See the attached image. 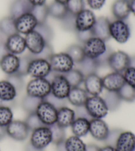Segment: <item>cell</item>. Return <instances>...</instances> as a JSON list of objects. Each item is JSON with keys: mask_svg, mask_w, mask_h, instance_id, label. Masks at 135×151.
<instances>
[{"mask_svg": "<svg viewBox=\"0 0 135 151\" xmlns=\"http://www.w3.org/2000/svg\"><path fill=\"white\" fill-rule=\"evenodd\" d=\"M26 95L44 99L51 93V83L46 78H34L26 87Z\"/></svg>", "mask_w": 135, "mask_h": 151, "instance_id": "obj_1", "label": "cell"}, {"mask_svg": "<svg viewBox=\"0 0 135 151\" xmlns=\"http://www.w3.org/2000/svg\"><path fill=\"white\" fill-rule=\"evenodd\" d=\"M85 107L92 119H103L109 112L104 98L99 96H88Z\"/></svg>", "mask_w": 135, "mask_h": 151, "instance_id": "obj_2", "label": "cell"}, {"mask_svg": "<svg viewBox=\"0 0 135 151\" xmlns=\"http://www.w3.org/2000/svg\"><path fill=\"white\" fill-rule=\"evenodd\" d=\"M48 60L52 70L56 73L65 74L74 68L75 63L66 52L53 54Z\"/></svg>", "mask_w": 135, "mask_h": 151, "instance_id": "obj_3", "label": "cell"}, {"mask_svg": "<svg viewBox=\"0 0 135 151\" xmlns=\"http://www.w3.org/2000/svg\"><path fill=\"white\" fill-rule=\"evenodd\" d=\"M82 48L86 57L95 60L103 55L109 48L106 41L96 37H91L83 43Z\"/></svg>", "mask_w": 135, "mask_h": 151, "instance_id": "obj_4", "label": "cell"}, {"mask_svg": "<svg viewBox=\"0 0 135 151\" xmlns=\"http://www.w3.org/2000/svg\"><path fill=\"white\" fill-rule=\"evenodd\" d=\"M109 33L111 38H113L116 42L124 44L131 37V29L125 20L115 19L112 22L110 21Z\"/></svg>", "mask_w": 135, "mask_h": 151, "instance_id": "obj_5", "label": "cell"}, {"mask_svg": "<svg viewBox=\"0 0 135 151\" xmlns=\"http://www.w3.org/2000/svg\"><path fill=\"white\" fill-rule=\"evenodd\" d=\"M52 71L49 60L32 56L27 70V74L34 78H45Z\"/></svg>", "mask_w": 135, "mask_h": 151, "instance_id": "obj_6", "label": "cell"}, {"mask_svg": "<svg viewBox=\"0 0 135 151\" xmlns=\"http://www.w3.org/2000/svg\"><path fill=\"white\" fill-rule=\"evenodd\" d=\"M30 143L38 149H44L52 142V134L50 127L42 126L32 131Z\"/></svg>", "mask_w": 135, "mask_h": 151, "instance_id": "obj_7", "label": "cell"}, {"mask_svg": "<svg viewBox=\"0 0 135 151\" xmlns=\"http://www.w3.org/2000/svg\"><path fill=\"white\" fill-rule=\"evenodd\" d=\"M35 113L45 126L50 127L57 122L58 109L45 99L39 104Z\"/></svg>", "mask_w": 135, "mask_h": 151, "instance_id": "obj_8", "label": "cell"}, {"mask_svg": "<svg viewBox=\"0 0 135 151\" xmlns=\"http://www.w3.org/2000/svg\"><path fill=\"white\" fill-rule=\"evenodd\" d=\"M50 83L51 93L53 96L61 99L67 98L71 86L63 74L56 73Z\"/></svg>", "mask_w": 135, "mask_h": 151, "instance_id": "obj_9", "label": "cell"}, {"mask_svg": "<svg viewBox=\"0 0 135 151\" xmlns=\"http://www.w3.org/2000/svg\"><path fill=\"white\" fill-rule=\"evenodd\" d=\"M131 56L128 54L121 50L112 52L109 56L107 66L113 72H123L130 66Z\"/></svg>", "mask_w": 135, "mask_h": 151, "instance_id": "obj_10", "label": "cell"}, {"mask_svg": "<svg viewBox=\"0 0 135 151\" xmlns=\"http://www.w3.org/2000/svg\"><path fill=\"white\" fill-rule=\"evenodd\" d=\"M25 39L26 48L32 56L38 55L48 44L42 35L36 30L26 35Z\"/></svg>", "mask_w": 135, "mask_h": 151, "instance_id": "obj_11", "label": "cell"}, {"mask_svg": "<svg viewBox=\"0 0 135 151\" xmlns=\"http://www.w3.org/2000/svg\"><path fill=\"white\" fill-rule=\"evenodd\" d=\"M96 21V16L92 11L84 9L75 15V31H86L92 30Z\"/></svg>", "mask_w": 135, "mask_h": 151, "instance_id": "obj_12", "label": "cell"}, {"mask_svg": "<svg viewBox=\"0 0 135 151\" xmlns=\"http://www.w3.org/2000/svg\"><path fill=\"white\" fill-rule=\"evenodd\" d=\"M30 129L25 121L13 120L6 127L7 134L17 141H24L29 135Z\"/></svg>", "mask_w": 135, "mask_h": 151, "instance_id": "obj_13", "label": "cell"}, {"mask_svg": "<svg viewBox=\"0 0 135 151\" xmlns=\"http://www.w3.org/2000/svg\"><path fill=\"white\" fill-rule=\"evenodd\" d=\"M38 23L31 12L26 13L15 19L16 30L21 35H27L34 31Z\"/></svg>", "mask_w": 135, "mask_h": 151, "instance_id": "obj_14", "label": "cell"}, {"mask_svg": "<svg viewBox=\"0 0 135 151\" xmlns=\"http://www.w3.org/2000/svg\"><path fill=\"white\" fill-rule=\"evenodd\" d=\"M109 131L107 123L102 119H92L90 121L89 133L97 141L105 142Z\"/></svg>", "mask_w": 135, "mask_h": 151, "instance_id": "obj_15", "label": "cell"}, {"mask_svg": "<svg viewBox=\"0 0 135 151\" xmlns=\"http://www.w3.org/2000/svg\"><path fill=\"white\" fill-rule=\"evenodd\" d=\"M5 45L8 52L17 56L21 55L26 49L25 37L18 33L7 37Z\"/></svg>", "mask_w": 135, "mask_h": 151, "instance_id": "obj_16", "label": "cell"}, {"mask_svg": "<svg viewBox=\"0 0 135 151\" xmlns=\"http://www.w3.org/2000/svg\"><path fill=\"white\" fill-rule=\"evenodd\" d=\"M102 79L103 87L107 91H117L125 83L123 73L113 72L105 76Z\"/></svg>", "mask_w": 135, "mask_h": 151, "instance_id": "obj_17", "label": "cell"}, {"mask_svg": "<svg viewBox=\"0 0 135 151\" xmlns=\"http://www.w3.org/2000/svg\"><path fill=\"white\" fill-rule=\"evenodd\" d=\"M83 83L88 95L99 96L104 90L102 78L96 73L86 76Z\"/></svg>", "mask_w": 135, "mask_h": 151, "instance_id": "obj_18", "label": "cell"}, {"mask_svg": "<svg viewBox=\"0 0 135 151\" xmlns=\"http://www.w3.org/2000/svg\"><path fill=\"white\" fill-rule=\"evenodd\" d=\"M117 151H135V134L131 131H122L115 145Z\"/></svg>", "mask_w": 135, "mask_h": 151, "instance_id": "obj_19", "label": "cell"}, {"mask_svg": "<svg viewBox=\"0 0 135 151\" xmlns=\"http://www.w3.org/2000/svg\"><path fill=\"white\" fill-rule=\"evenodd\" d=\"M19 64L20 57L9 52L0 60V68L4 73L9 76L17 73Z\"/></svg>", "mask_w": 135, "mask_h": 151, "instance_id": "obj_20", "label": "cell"}, {"mask_svg": "<svg viewBox=\"0 0 135 151\" xmlns=\"http://www.w3.org/2000/svg\"><path fill=\"white\" fill-rule=\"evenodd\" d=\"M109 25L110 21L106 17H100L96 19L95 24L91 30L94 37H98L104 41L109 40L111 38Z\"/></svg>", "mask_w": 135, "mask_h": 151, "instance_id": "obj_21", "label": "cell"}, {"mask_svg": "<svg viewBox=\"0 0 135 151\" xmlns=\"http://www.w3.org/2000/svg\"><path fill=\"white\" fill-rule=\"evenodd\" d=\"M112 12L116 19L125 21L131 13L130 1L128 0H115L112 5Z\"/></svg>", "mask_w": 135, "mask_h": 151, "instance_id": "obj_22", "label": "cell"}, {"mask_svg": "<svg viewBox=\"0 0 135 151\" xmlns=\"http://www.w3.org/2000/svg\"><path fill=\"white\" fill-rule=\"evenodd\" d=\"M76 118V114L73 109L63 106L58 109L57 122L61 127L66 128L70 127Z\"/></svg>", "mask_w": 135, "mask_h": 151, "instance_id": "obj_23", "label": "cell"}, {"mask_svg": "<svg viewBox=\"0 0 135 151\" xmlns=\"http://www.w3.org/2000/svg\"><path fill=\"white\" fill-rule=\"evenodd\" d=\"M88 98V94L85 89L80 87H73L71 88L67 99L72 106L79 107L85 106Z\"/></svg>", "mask_w": 135, "mask_h": 151, "instance_id": "obj_24", "label": "cell"}, {"mask_svg": "<svg viewBox=\"0 0 135 151\" xmlns=\"http://www.w3.org/2000/svg\"><path fill=\"white\" fill-rule=\"evenodd\" d=\"M33 6L28 0H15L10 7V16L15 19L25 13L31 12Z\"/></svg>", "mask_w": 135, "mask_h": 151, "instance_id": "obj_25", "label": "cell"}, {"mask_svg": "<svg viewBox=\"0 0 135 151\" xmlns=\"http://www.w3.org/2000/svg\"><path fill=\"white\" fill-rule=\"evenodd\" d=\"M15 88L7 80L0 81V100L3 101H15L17 96Z\"/></svg>", "mask_w": 135, "mask_h": 151, "instance_id": "obj_26", "label": "cell"}, {"mask_svg": "<svg viewBox=\"0 0 135 151\" xmlns=\"http://www.w3.org/2000/svg\"><path fill=\"white\" fill-rule=\"evenodd\" d=\"M71 127L72 133L75 136L80 138L85 137L89 133L90 120L85 118L76 117Z\"/></svg>", "mask_w": 135, "mask_h": 151, "instance_id": "obj_27", "label": "cell"}, {"mask_svg": "<svg viewBox=\"0 0 135 151\" xmlns=\"http://www.w3.org/2000/svg\"><path fill=\"white\" fill-rule=\"evenodd\" d=\"M0 33L6 37L17 33L15 19L11 16L3 18L0 21Z\"/></svg>", "mask_w": 135, "mask_h": 151, "instance_id": "obj_28", "label": "cell"}, {"mask_svg": "<svg viewBox=\"0 0 135 151\" xmlns=\"http://www.w3.org/2000/svg\"><path fill=\"white\" fill-rule=\"evenodd\" d=\"M78 64L79 66V68L78 69L82 72V73L85 76L91 74L97 73V71L99 68L98 64L95 59H92L87 57H85L81 63Z\"/></svg>", "mask_w": 135, "mask_h": 151, "instance_id": "obj_29", "label": "cell"}, {"mask_svg": "<svg viewBox=\"0 0 135 151\" xmlns=\"http://www.w3.org/2000/svg\"><path fill=\"white\" fill-rule=\"evenodd\" d=\"M67 151H86V145L80 137L72 135L64 141Z\"/></svg>", "mask_w": 135, "mask_h": 151, "instance_id": "obj_30", "label": "cell"}, {"mask_svg": "<svg viewBox=\"0 0 135 151\" xmlns=\"http://www.w3.org/2000/svg\"><path fill=\"white\" fill-rule=\"evenodd\" d=\"M49 15L55 19L61 20L68 13L65 4H60L54 1L48 6Z\"/></svg>", "mask_w": 135, "mask_h": 151, "instance_id": "obj_31", "label": "cell"}, {"mask_svg": "<svg viewBox=\"0 0 135 151\" xmlns=\"http://www.w3.org/2000/svg\"><path fill=\"white\" fill-rule=\"evenodd\" d=\"M104 101L109 111H114L119 107L121 101L118 92L116 91H107L104 96Z\"/></svg>", "mask_w": 135, "mask_h": 151, "instance_id": "obj_32", "label": "cell"}, {"mask_svg": "<svg viewBox=\"0 0 135 151\" xmlns=\"http://www.w3.org/2000/svg\"><path fill=\"white\" fill-rule=\"evenodd\" d=\"M68 81L71 88L79 87L85 80V76L79 69L73 68L71 71L63 74Z\"/></svg>", "mask_w": 135, "mask_h": 151, "instance_id": "obj_33", "label": "cell"}, {"mask_svg": "<svg viewBox=\"0 0 135 151\" xmlns=\"http://www.w3.org/2000/svg\"><path fill=\"white\" fill-rule=\"evenodd\" d=\"M66 52L72 58L75 64H79L86 57L82 46L79 45H71L67 48Z\"/></svg>", "mask_w": 135, "mask_h": 151, "instance_id": "obj_34", "label": "cell"}, {"mask_svg": "<svg viewBox=\"0 0 135 151\" xmlns=\"http://www.w3.org/2000/svg\"><path fill=\"white\" fill-rule=\"evenodd\" d=\"M43 99H38L34 97L26 95L24 97L22 101H21V106L23 109L27 113H35L38 106Z\"/></svg>", "mask_w": 135, "mask_h": 151, "instance_id": "obj_35", "label": "cell"}, {"mask_svg": "<svg viewBox=\"0 0 135 151\" xmlns=\"http://www.w3.org/2000/svg\"><path fill=\"white\" fill-rule=\"evenodd\" d=\"M31 13L36 17L38 24L46 23L48 17L49 16L48 6L45 4L32 7Z\"/></svg>", "mask_w": 135, "mask_h": 151, "instance_id": "obj_36", "label": "cell"}, {"mask_svg": "<svg viewBox=\"0 0 135 151\" xmlns=\"http://www.w3.org/2000/svg\"><path fill=\"white\" fill-rule=\"evenodd\" d=\"M122 101L126 102H133L135 101V89L127 83H125L118 91Z\"/></svg>", "mask_w": 135, "mask_h": 151, "instance_id": "obj_37", "label": "cell"}, {"mask_svg": "<svg viewBox=\"0 0 135 151\" xmlns=\"http://www.w3.org/2000/svg\"><path fill=\"white\" fill-rule=\"evenodd\" d=\"M52 134V142L54 144H58L65 141V128L61 127L57 123L50 126Z\"/></svg>", "mask_w": 135, "mask_h": 151, "instance_id": "obj_38", "label": "cell"}, {"mask_svg": "<svg viewBox=\"0 0 135 151\" xmlns=\"http://www.w3.org/2000/svg\"><path fill=\"white\" fill-rule=\"evenodd\" d=\"M13 119V113L11 108L0 106V126L6 127Z\"/></svg>", "mask_w": 135, "mask_h": 151, "instance_id": "obj_39", "label": "cell"}, {"mask_svg": "<svg viewBox=\"0 0 135 151\" xmlns=\"http://www.w3.org/2000/svg\"><path fill=\"white\" fill-rule=\"evenodd\" d=\"M65 5L68 12L76 15L85 9V0H69Z\"/></svg>", "mask_w": 135, "mask_h": 151, "instance_id": "obj_40", "label": "cell"}, {"mask_svg": "<svg viewBox=\"0 0 135 151\" xmlns=\"http://www.w3.org/2000/svg\"><path fill=\"white\" fill-rule=\"evenodd\" d=\"M25 122L31 131H34L36 129L40 127L44 126L36 113H28Z\"/></svg>", "mask_w": 135, "mask_h": 151, "instance_id": "obj_41", "label": "cell"}, {"mask_svg": "<svg viewBox=\"0 0 135 151\" xmlns=\"http://www.w3.org/2000/svg\"><path fill=\"white\" fill-rule=\"evenodd\" d=\"M35 30L41 34L42 36L44 38L48 43H50L53 37V32L52 31V29L46 23L38 24Z\"/></svg>", "mask_w": 135, "mask_h": 151, "instance_id": "obj_42", "label": "cell"}, {"mask_svg": "<svg viewBox=\"0 0 135 151\" xmlns=\"http://www.w3.org/2000/svg\"><path fill=\"white\" fill-rule=\"evenodd\" d=\"M23 77V76H22L16 73L8 76L7 80L9 81L14 86L18 92V91L22 90V89L24 87V81Z\"/></svg>", "mask_w": 135, "mask_h": 151, "instance_id": "obj_43", "label": "cell"}, {"mask_svg": "<svg viewBox=\"0 0 135 151\" xmlns=\"http://www.w3.org/2000/svg\"><path fill=\"white\" fill-rule=\"evenodd\" d=\"M75 15H72L68 12L65 17L61 19L62 27L67 31H75Z\"/></svg>", "mask_w": 135, "mask_h": 151, "instance_id": "obj_44", "label": "cell"}, {"mask_svg": "<svg viewBox=\"0 0 135 151\" xmlns=\"http://www.w3.org/2000/svg\"><path fill=\"white\" fill-rule=\"evenodd\" d=\"M125 83L135 89V68L129 66L123 72Z\"/></svg>", "mask_w": 135, "mask_h": 151, "instance_id": "obj_45", "label": "cell"}, {"mask_svg": "<svg viewBox=\"0 0 135 151\" xmlns=\"http://www.w3.org/2000/svg\"><path fill=\"white\" fill-rule=\"evenodd\" d=\"M32 56L31 55H26L23 57H20V64L19 68H18L17 74L22 76L27 75V70H28V64L30 61L31 60Z\"/></svg>", "mask_w": 135, "mask_h": 151, "instance_id": "obj_46", "label": "cell"}, {"mask_svg": "<svg viewBox=\"0 0 135 151\" xmlns=\"http://www.w3.org/2000/svg\"><path fill=\"white\" fill-rule=\"evenodd\" d=\"M44 99L53 105L57 109L61 108V107L65 106V99H59L53 96L51 93Z\"/></svg>", "mask_w": 135, "mask_h": 151, "instance_id": "obj_47", "label": "cell"}, {"mask_svg": "<svg viewBox=\"0 0 135 151\" xmlns=\"http://www.w3.org/2000/svg\"><path fill=\"white\" fill-rule=\"evenodd\" d=\"M122 131H123L121 129H113L112 131H110L106 140L105 141L107 145H110V146L115 147V142L117 141L118 137Z\"/></svg>", "mask_w": 135, "mask_h": 151, "instance_id": "obj_48", "label": "cell"}, {"mask_svg": "<svg viewBox=\"0 0 135 151\" xmlns=\"http://www.w3.org/2000/svg\"><path fill=\"white\" fill-rule=\"evenodd\" d=\"M53 50L52 47V46L50 45V43L46 45L45 48L43 49V50L40 52L38 55L36 56H32L34 58H40L43 59H46V60H49V58L53 55Z\"/></svg>", "mask_w": 135, "mask_h": 151, "instance_id": "obj_49", "label": "cell"}, {"mask_svg": "<svg viewBox=\"0 0 135 151\" xmlns=\"http://www.w3.org/2000/svg\"><path fill=\"white\" fill-rule=\"evenodd\" d=\"M76 33L78 40L82 43H85L86 40L90 39L91 37H94L91 30L86 31H77Z\"/></svg>", "mask_w": 135, "mask_h": 151, "instance_id": "obj_50", "label": "cell"}, {"mask_svg": "<svg viewBox=\"0 0 135 151\" xmlns=\"http://www.w3.org/2000/svg\"><path fill=\"white\" fill-rule=\"evenodd\" d=\"M87 4L92 9L99 10L104 6L106 0H86Z\"/></svg>", "mask_w": 135, "mask_h": 151, "instance_id": "obj_51", "label": "cell"}, {"mask_svg": "<svg viewBox=\"0 0 135 151\" xmlns=\"http://www.w3.org/2000/svg\"><path fill=\"white\" fill-rule=\"evenodd\" d=\"M75 111V114H76V117H82L87 119L88 120H91L92 118L90 115H89L87 110L85 108V106L77 107V109Z\"/></svg>", "mask_w": 135, "mask_h": 151, "instance_id": "obj_52", "label": "cell"}, {"mask_svg": "<svg viewBox=\"0 0 135 151\" xmlns=\"http://www.w3.org/2000/svg\"><path fill=\"white\" fill-rule=\"evenodd\" d=\"M7 53L9 52H8L6 47H5V42H0V60Z\"/></svg>", "mask_w": 135, "mask_h": 151, "instance_id": "obj_53", "label": "cell"}, {"mask_svg": "<svg viewBox=\"0 0 135 151\" xmlns=\"http://www.w3.org/2000/svg\"><path fill=\"white\" fill-rule=\"evenodd\" d=\"M28 1L31 3L32 6L34 7L45 4L46 0H28Z\"/></svg>", "mask_w": 135, "mask_h": 151, "instance_id": "obj_54", "label": "cell"}, {"mask_svg": "<svg viewBox=\"0 0 135 151\" xmlns=\"http://www.w3.org/2000/svg\"><path fill=\"white\" fill-rule=\"evenodd\" d=\"M100 150V147L97 146L96 145H86V151H99Z\"/></svg>", "mask_w": 135, "mask_h": 151, "instance_id": "obj_55", "label": "cell"}, {"mask_svg": "<svg viewBox=\"0 0 135 151\" xmlns=\"http://www.w3.org/2000/svg\"><path fill=\"white\" fill-rule=\"evenodd\" d=\"M25 151H45L44 149H38L34 147L32 145L28 142L25 147Z\"/></svg>", "mask_w": 135, "mask_h": 151, "instance_id": "obj_56", "label": "cell"}, {"mask_svg": "<svg viewBox=\"0 0 135 151\" xmlns=\"http://www.w3.org/2000/svg\"><path fill=\"white\" fill-rule=\"evenodd\" d=\"M6 135H7L6 127L0 126V141L2 140L3 139H4Z\"/></svg>", "mask_w": 135, "mask_h": 151, "instance_id": "obj_57", "label": "cell"}, {"mask_svg": "<svg viewBox=\"0 0 135 151\" xmlns=\"http://www.w3.org/2000/svg\"><path fill=\"white\" fill-rule=\"evenodd\" d=\"M64 141H65L59 142V143L56 145L57 150H58V151H67L66 149H65V147Z\"/></svg>", "mask_w": 135, "mask_h": 151, "instance_id": "obj_58", "label": "cell"}, {"mask_svg": "<svg viewBox=\"0 0 135 151\" xmlns=\"http://www.w3.org/2000/svg\"><path fill=\"white\" fill-rule=\"evenodd\" d=\"M99 151H117L115 147L110 146V145H106V146L100 148Z\"/></svg>", "mask_w": 135, "mask_h": 151, "instance_id": "obj_59", "label": "cell"}, {"mask_svg": "<svg viewBox=\"0 0 135 151\" xmlns=\"http://www.w3.org/2000/svg\"><path fill=\"white\" fill-rule=\"evenodd\" d=\"M130 8L131 13L135 16V0H131L130 1Z\"/></svg>", "mask_w": 135, "mask_h": 151, "instance_id": "obj_60", "label": "cell"}, {"mask_svg": "<svg viewBox=\"0 0 135 151\" xmlns=\"http://www.w3.org/2000/svg\"><path fill=\"white\" fill-rule=\"evenodd\" d=\"M131 67H134L135 68V55L133 56H131L130 60V66Z\"/></svg>", "mask_w": 135, "mask_h": 151, "instance_id": "obj_61", "label": "cell"}, {"mask_svg": "<svg viewBox=\"0 0 135 151\" xmlns=\"http://www.w3.org/2000/svg\"><path fill=\"white\" fill-rule=\"evenodd\" d=\"M54 1L58 3H60V4H66L67 2L69 1V0H54Z\"/></svg>", "mask_w": 135, "mask_h": 151, "instance_id": "obj_62", "label": "cell"}, {"mask_svg": "<svg viewBox=\"0 0 135 151\" xmlns=\"http://www.w3.org/2000/svg\"><path fill=\"white\" fill-rule=\"evenodd\" d=\"M128 1H131V0H128Z\"/></svg>", "mask_w": 135, "mask_h": 151, "instance_id": "obj_63", "label": "cell"}]
</instances>
